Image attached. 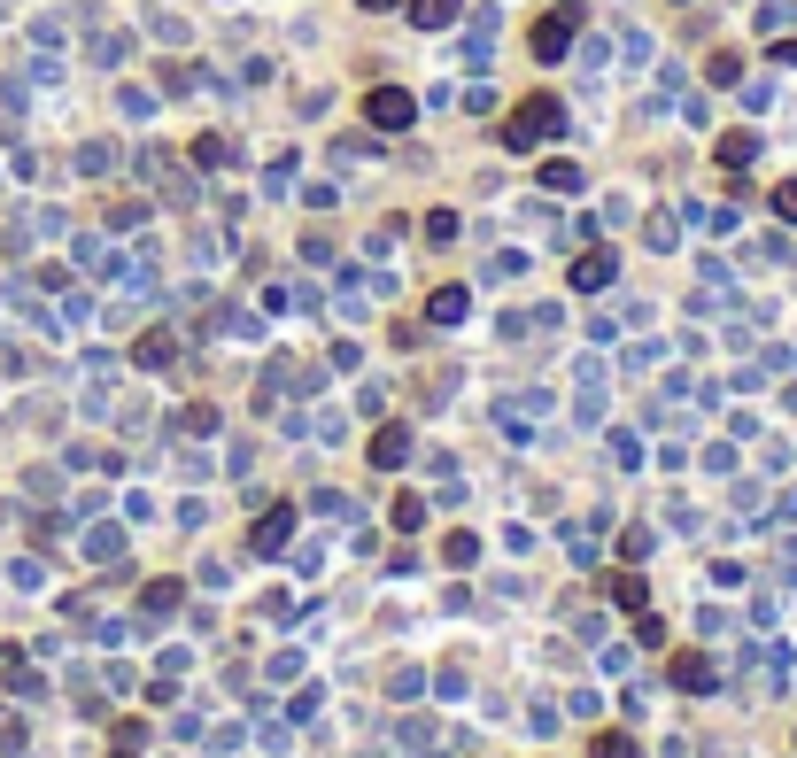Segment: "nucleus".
Masks as SVG:
<instances>
[{
  "instance_id": "1",
  "label": "nucleus",
  "mask_w": 797,
  "mask_h": 758,
  "mask_svg": "<svg viewBox=\"0 0 797 758\" xmlns=\"http://www.w3.org/2000/svg\"><path fill=\"white\" fill-rule=\"evenodd\" d=\"M558 124H565V109L550 101V93H534V101H519V117L503 124V140H511V147H534V140H550Z\"/></svg>"
},
{
  "instance_id": "2",
  "label": "nucleus",
  "mask_w": 797,
  "mask_h": 758,
  "mask_svg": "<svg viewBox=\"0 0 797 758\" xmlns=\"http://www.w3.org/2000/svg\"><path fill=\"white\" fill-rule=\"evenodd\" d=\"M573 24H581V8H558V16H542V24H534V55H542V62H558V55H565V39H573Z\"/></svg>"
},
{
  "instance_id": "3",
  "label": "nucleus",
  "mask_w": 797,
  "mask_h": 758,
  "mask_svg": "<svg viewBox=\"0 0 797 758\" xmlns=\"http://www.w3.org/2000/svg\"><path fill=\"white\" fill-rule=\"evenodd\" d=\"M666 681H674V689H689V697H705V689H720V673H712V658H697V650H681L674 666H666Z\"/></svg>"
},
{
  "instance_id": "4",
  "label": "nucleus",
  "mask_w": 797,
  "mask_h": 758,
  "mask_svg": "<svg viewBox=\"0 0 797 758\" xmlns=\"http://www.w3.org/2000/svg\"><path fill=\"white\" fill-rule=\"evenodd\" d=\"M364 117L380 124V132H403V124H411V93L380 86V93H372V101H364Z\"/></svg>"
},
{
  "instance_id": "5",
  "label": "nucleus",
  "mask_w": 797,
  "mask_h": 758,
  "mask_svg": "<svg viewBox=\"0 0 797 758\" xmlns=\"http://www.w3.org/2000/svg\"><path fill=\"white\" fill-rule=\"evenodd\" d=\"M287 534H295V511H264V519H256V534H248V550H287Z\"/></svg>"
},
{
  "instance_id": "6",
  "label": "nucleus",
  "mask_w": 797,
  "mask_h": 758,
  "mask_svg": "<svg viewBox=\"0 0 797 758\" xmlns=\"http://www.w3.org/2000/svg\"><path fill=\"white\" fill-rule=\"evenodd\" d=\"M403 457H411V434H403V426H387V434L372 441V465H380V472H395Z\"/></svg>"
},
{
  "instance_id": "7",
  "label": "nucleus",
  "mask_w": 797,
  "mask_h": 758,
  "mask_svg": "<svg viewBox=\"0 0 797 758\" xmlns=\"http://www.w3.org/2000/svg\"><path fill=\"white\" fill-rule=\"evenodd\" d=\"M612 279V256H581L573 263V287H604Z\"/></svg>"
},
{
  "instance_id": "8",
  "label": "nucleus",
  "mask_w": 797,
  "mask_h": 758,
  "mask_svg": "<svg viewBox=\"0 0 797 758\" xmlns=\"http://www.w3.org/2000/svg\"><path fill=\"white\" fill-rule=\"evenodd\" d=\"M411 16H418V24H449V16H457V0H411Z\"/></svg>"
},
{
  "instance_id": "9",
  "label": "nucleus",
  "mask_w": 797,
  "mask_h": 758,
  "mask_svg": "<svg viewBox=\"0 0 797 758\" xmlns=\"http://www.w3.org/2000/svg\"><path fill=\"white\" fill-rule=\"evenodd\" d=\"M434 318H442V325H457V318H465V294H457V287H442V294H434Z\"/></svg>"
},
{
  "instance_id": "10",
  "label": "nucleus",
  "mask_w": 797,
  "mask_h": 758,
  "mask_svg": "<svg viewBox=\"0 0 797 758\" xmlns=\"http://www.w3.org/2000/svg\"><path fill=\"white\" fill-rule=\"evenodd\" d=\"M140 364H171V333H148V341H140Z\"/></svg>"
},
{
  "instance_id": "11",
  "label": "nucleus",
  "mask_w": 797,
  "mask_h": 758,
  "mask_svg": "<svg viewBox=\"0 0 797 758\" xmlns=\"http://www.w3.org/2000/svg\"><path fill=\"white\" fill-rule=\"evenodd\" d=\"M596 758H635V743L627 735H596Z\"/></svg>"
},
{
  "instance_id": "12",
  "label": "nucleus",
  "mask_w": 797,
  "mask_h": 758,
  "mask_svg": "<svg viewBox=\"0 0 797 758\" xmlns=\"http://www.w3.org/2000/svg\"><path fill=\"white\" fill-rule=\"evenodd\" d=\"M774 209H782V217H797V186H782V194H774Z\"/></svg>"
},
{
  "instance_id": "13",
  "label": "nucleus",
  "mask_w": 797,
  "mask_h": 758,
  "mask_svg": "<svg viewBox=\"0 0 797 758\" xmlns=\"http://www.w3.org/2000/svg\"><path fill=\"white\" fill-rule=\"evenodd\" d=\"M364 8H395V0H364Z\"/></svg>"
}]
</instances>
